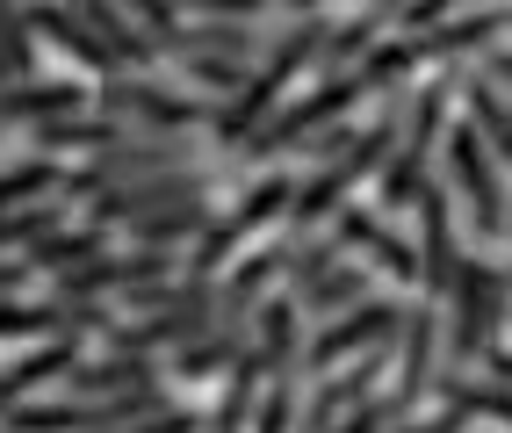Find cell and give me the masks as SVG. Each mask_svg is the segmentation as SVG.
I'll return each mask as SVG.
<instances>
[{
    "instance_id": "cell-1",
    "label": "cell",
    "mask_w": 512,
    "mask_h": 433,
    "mask_svg": "<svg viewBox=\"0 0 512 433\" xmlns=\"http://www.w3.org/2000/svg\"><path fill=\"white\" fill-rule=\"evenodd\" d=\"M325 29H332V15H296V22L282 29V37H275V44H267V51L253 58L246 87H238V94H224V102H217V123H210V138H217L224 152H231V145H246L253 130H260L267 116L282 109L289 80L318 65V51H325Z\"/></svg>"
},
{
    "instance_id": "cell-2",
    "label": "cell",
    "mask_w": 512,
    "mask_h": 433,
    "mask_svg": "<svg viewBox=\"0 0 512 433\" xmlns=\"http://www.w3.org/2000/svg\"><path fill=\"white\" fill-rule=\"evenodd\" d=\"M440 311H448L440 318V369H476V361H491L498 332L512 318V275L484 253H462L455 289H448Z\"/></svg>"
},
{
    "instance_id": "cell-3",
    "label": "cell",
    "mask_w": 512,
    "mask_h": 433,
    "mask_svg": "<svg viewBox=\"0 0 512 433\" xmlns=\"http://www.w3.org/2000/svg\"><path fill=\"white\" fill-rule=\"evenodd\" d=\"M440 181L455 188V210L469 224V239H505V166H498V152L484 138H476L469 116L440 138Z\"/></svg>"
},
{
    "instance_id": "cell-4",
    "label": "cell",
    "mask_w": 512,
    "mask_h": 433,
    "mask_svg": "<svg viewBox=\"0 0 512 433\" xmlns=\"http://www.w3.org/2000/svg\"><path fill=\"white\" fill-rule=\"evenodd\" d=\"M94 109H101V116H123L130 130H210V123H217V102H210V94L159 87L152 73L94 80Z\"/></svg>"
},
{
    "instance_id": "cell-5",
    "label": "cell",
    "mask_w": 512,
    "mask_h": 433,
    "mask_svg": "<svg viewBox=\"0 0 512 433\" xmlns=\"http://www.w3.org/2000/svg\"><path fill=\"white\" fill-rule=\"evenodd\" d=\"M368 102V87H361V73H332V80H318L311 94H296V102H282L275 116H267L260 130L238 152H253V159H289L311 130H325V123H347L354 109Z\"/></svg>"
},
{
    "instance_id": "cell-6",
    "label": "cell",
    "mask_w": 512,
    "mask_h": 433,
    "mask_svg": "<svg viewBox=\"0 0 512 433\" xmlns=\"http://www.w3.org/2000/svg\"><path fill=\"white\" fill-rule=\"evenodd\" d=\"M404 311L412 304H397V296H361L354 311L318 318V332H303V376H325L339 361H361L368 347H390L404 332Z\"/></svg>"
},
{
    "instance_id": "cell-7",
    "label": "cell",
    "mask_w": 512,
    "mask_h": 433,
    "mask_svg": "<svg viewBox=\"0 0 512 433\" xmlns=\"http://www.w3.org/2000/svg\"><path fill=\"white\" fill-rule=\"evenodd\" d=\"M159 166H188V130H138L109 152H87L80 166H65V203H94L101 188H116L130 174H159Z\"/></svg>"
},
{
    "instance_id": "cell-8",
    "label": "cell",
    "mask_w": 512,
    "mask_h": 433,
    "mask_svg": "<svg viewBox=\"0 0 512 433\" xmlns=\"http://www.w3.org/2000/svg\"><path fill=\"white\" fill-rule=\"evenodd\" d=\"M210 188H217V174H202V166H159V174H130V181H116V188H101L94 203H87V217L109 224V231H123V224H138V217H152V210L210 203Z\"/></svg>"
},
{
    "instance_id": "cell-9",
    "label": "cell",
    "mask_w": 512,
    "mask_h": 433,
    "mask_svg": "<svg viewBox=\"0 0 512 433\" xmlns=\"http://www.w3.org/2000/svg\"><path fill=\"white\" fill-rule=\"evenodd\" d=\"M419 296L426 304H448V289H455V268H462V217H455V188L448 181H426V195H419Z\"/></svg>"
},
{
    "instance_id": "cell-10",
    "label": "cell",
    "mask_w": 512,
    "mask_h": 433,
    "mask_svg": "<svg viewBox=\"0 0 512 433\" xmlns=\"http://www.w3.org/2000/svg\"><path fill=\"white\" fill-rule=\"evenodd\" d=\"M390 397H397V405L404 412H419L426 405V390L440 383V304H426V296H419V304L412 311H404V332H397V361H390Z\"/></svg>"
},
{
    "instance_id": "cell-11",
    "label": "cell",
    "mask_w": 512,
    "mask_h": 433,
    "mask_svg": "<svg viewBox=\"0 0 512 433\" xmlns=\"http://www.w3.org/2000/svg\"><path fill=\"white\" fill-rule=\"evenodd\" d=\"M332 231H339V246H347V253L368 260V268H383V275H397V282H412V289H419V246L404 239V231H390L383 210L347 203V210L332 217Z\"/></svg>"
},
{
    "instance_id": "cell-12",
    "label": "cell",
    "mask_w": 512,
    "mask_h": 433,
    "mask_svg": "<svg viewBox=\"0 0 512 433\" xmlns=\"http://www.w3.org/2000/svg\"><path fill=\"white\" fill-rule=\"evenodd\" d=\"M29 29H37V44H58L87 80H116V73H123V58L101 44L94 29H87L73 8H65V0H29Z\"/></svg>"
},
{
    "instance_id": "cell-13",
    "label": "cell",
    "mask_w": 512,
    "mask_h": 433,
    "mask_svg": "<svg viewBox=\"0 0 512 433\" xmlns=\"http://www.w3.org/2000/svg\"><path fill=\"white\" fill-rule=\"evenodd\" d=\"M246 361L267 376H303V311H296V296H267L260 318H253V347Z\"/></svg>"
},
{
    "instance_id": "cell-14",
    "label": "cell",
    "mask_w": 512,
    "mask_h": 433,
    "mask_svg": "<svg viewBox=\"0 0 512 433\" xmlns=\"http://www.w3.org/2000/svg\"><path fill=\"white\" fill-rule=\"evenodd\" d=\"M166 383V354H116V347H94L65 369V390L73 397H116V390H145Z\"/></svg>"
},
{
    "instance_id": "cell-15",
    "label": "cell",
    "mask_w": 512,
    "mask_h": 433,
    "mask_svg": "<svg viewBox=\"0 0 512 433\" xmlns=\"http://www.w3.org/2000/svg\"><path fill=\"white\" fill-rule=\"evenodd\" d=\"M397 29V0H368V8H354V15H339L332 29H325V51H318V65L311 73L318 80H332V73H354V65L375 51Z\"/></svg>"
},
{
    "instance_id": "cell-16",
    "label": "cell",
    "mask_w": 512,
    "mask_h": 433,
    "mask_svg": "<svg viewBox=\"0 0 512 433\" xmlns=\"http://www.w3.org/2000/svg\"><path fill=\"white\" fill-rule=\"evenodd\" d=\"M498 37H512V8H469V15H455V22H440V29H419V65L426 58H476V51H491Z\"/></svg>"
},
{
    "instance_id": "cell-17",
    "label": "cell",
    "mask_w": 512,
    "mask_h": 433,
    "mask_svg": "<svg viewBox=\"0 0 512 433\" xmlns=\"http://www.w3.org/2000/svg\"><path fill=\"white\" fill-rule=\"evenodd\" d=\"M73 109H94V87L87 80H15L0 87V123H51V116H73Z\"/></svg>"
},
{
    "instance_id": "cell-18",
    "label": "cell",
    "mask_w": 512,
    "mask_h": 433,
    "mask_svg": "<svg viewBox=\"0 0 512 433\" xmlns=\"http://www.w3.org/2000/svg\"><path fill=\"white\" fill-rule=\"evenodd\" d=\"M123 138H138V130L123 116H101V109H73V116L37 123V152H51V159H87V152H109Z\"/></svg>"
},
{
    "instance_id": "cell-19",
    "label": "cell",
    "mask_w": 512,
    "mask_h": 433,
    "mask_svg": "<svg viewBox=\"0 0 512 433\" xmlns=\"http://www.w3.org/2000/svg\"><path fill=\"white\" fill-rule=\"evenodd\" d=\"M246 347H253V332H224V325H210L202 340H188V347H174L166 354V383H217V376H231L238 361H246Z\"/></svg>"
},
{
    "instance_id": "cell-20",
    "label": "cell",
    "mask_w": 512,
    "mask_h": 433,
    "mask_svg": "<svg viewBox=\"0 0 512 433\" xmlns=\"http://www.w3.org/2000/svg\"><path fill=\"white\" fill-rule=\"evenodd\" d=\"M109 246H116V231H109V224H94V217H80V224L44 231V239L29 246V268H37L44 282H58V275L87 268V260H94V253H109Z\"/></svg>"
},
{
    "instance_id": "cell-21",
    "label": "cell",
    "mask_w": 512,
    "mask_h": 433,
    "mask_svg": "<svg viewBox=\"0 0 512 433\" xmlns=\"http://www.w3.org/2000/svg\"><path fill=\"white\" fill-rule=\"evenodd\" d=\"M289 296H296L303 318H339V311H354L361 296H375V275H368L361 253H347V260H332L318 282H303V289H289Z\"/></svg>"
},
{
    "instance_id": "cell-22",
    "label": "cell",
    "mask_w": 512,
    "mask_h": 433,
    "mask_svg": "<svg viewBox=\"0 0 512 433\" xmlns=\"http://www.w3.org/2000/svg\"><path fill=\"white\" fill-rule=\"evenodd\" d=\"M455 87H462V73H440V80H426V87L412 94L404 130H397V145L412 152V159H433V152H440V138H448V102H455Z\"/></svg>"
},
{
    "instance_id": "cell-23",
    "label": "cell",
    "mask_w": 512,
    "mask_h": 433,
    "mask_svg": "<svg viewBox=\"0 0 512 433\" xmlns=\"http://www.w3.org/2000/svg\"><path fill=\"white\" fill-rule=\"evenodd\" d=\"M253 44H260L253 22H210V15L188 22V15H181V29H174L159 51H166V58H260Z\"/></svg>"
},
{
    "instance_id": "cell-24",
    "label": "cell",
    "mask_w": 512,
    "mask_h": 433,
    "mask_svg": "<svg viewBox=\"0 0 512 433\" xmlns=\"http://www.w3.org/2000/svg\"><path fill=\"white\" fill-rule=\"evenodd\" d=\"M462 109L476 123V138L498 152V166H512V94L484 73H462Z\"/></svg>"
},
{
    "instance_id": "cell-25",
    "label": "cell",
    "mask_w": 512,
    "mask_h": 433,
    "mask_svg": "<svg viewBox=\"0 0 512 433\" xmlns=\"http://www.w3.org/2000/svg\"><path fill=\"white\" fill-rule=\"evenodd\" d=\"M253 405H260V369L238 361L231 376H217V397L202 405V433H253Z\"/></svg>"
},
{
    "instance_id": "cell-26",
    "label": "cell",
    "mask_w": 512,
    "mask_h": 433,
    "mask_svg": "<svg viewBox=\"0 0 512 433\" xmlns=\"http://www.w3.org/2000/svg\"><path fill=\"white\" fill-rule=\"evenodd\" d=\"M448 405H462L469 419H491V426H512V383H498V376H469V369H440V383H433Z\"/></svg>"
},
{
    "instance_id": "cell-27",
    "label": "cell",
    "mask_w": 512,
    "mask_h": 433,
    "mask_svg": "<svg viewBox=\"0 0 512 433\" xmlns=\"http://www.w3.org/2000/svg\"><path fill=\"white\" fill-rule=\"evenodd\" d=\"M210 203H181V210H152V217H138V224H123V239L130 246H195L202 239V231H210Z\"/></svg>"
},
{
    "instance_id": "cell-28",
    "label": "cell",
    "mask_w": 512,
    "mask_h": 433,
    "mask_svg": "<svg viewBox=\"0 0 512 433\" xmlns=\"http://www.w3.org/2000/svg\"><path fill=\"white\" fill-rule=\"evenodd\" d=\"M65 188V166L51 152H29L22 166H0V210H29V203H51Z\"/></svg>"
},
{
    "instance_id": "cell-29",
    "label": "cell",
    "mask_w": 512,
    "mask_h": 433,
    "mask_svg": "<svg viewBox=\"0 0 512 433\" xmlns=\"http://www.w3.org/2000/svg\"><path fill=\"white\" fill-rule=\"evenodd\" d=\"M296 181L303 174H289V166H282V174H260L246 195H238V203H231V217H238V231H246V239H253V231H267V224H282L289 217V203H296Z\"/></svg>"
},
{
    "instance_id": "cell-30",
    "label": "cell",
    "mask_w": 512,
    "mask_h": 433,
    "mask_svg": "<svg viewBox=\"0 0 512 433\" xmlns=\"http://www.w3.org/2000/svg\"><path fill=\"white\" fill-rule=\"evenodd\" d=\"M426 181H433V159H412L404 145H390V159L375 166V195H383V210H419Z\"/></svg>"
},
{
    "instance_id": "cell-31",
    "label": "cell",
    "mask_w": 512,
    "mask_h": 433,
    "mask_svg": "<svg viewBox=\"0 0 512 433\" xmlns=\"http://www.w3.org/2000/svg\"><path fill=\"white\" fill-rule=\"evenodd\" d=\"M354 73H361V87H368V94H390V87H404V80L419 73V44L404 37V29H390V37L375 44V51L354 65Z\"/></svg>"
},
{
    "instance_id": "cell-32",
    "label": "cell",
    "mask_w": 512,
    "mask_h": 433,
    "mask_svg": "<svg viewBox=\"0 0 512 433\" xmlns=\"http://www.w3.org/2000/svg\"><path fill=\"white\" fill-rule=\"evenodd\" d=\"M8 340H58V296H0V347Z\"/></svg>"
},
{
    "instance_id": "cell-33",
    "label": "cell",
    "mask_w": 512,
    "mask_h": 433,
    "mask_svg": "<svg viewBox=\"0 0 512 433\" xmlns=\"http://www.w3.org/2000/svg\"><path fill=\"white\" fill-rule=\"evenodd\" d=\"M65 224V195H51V203H29V210H0V260L8 253H29L44 239V231Z\"/></svg>"
},
{
    "instance_id": "cell-34",
    "label": "cell",
    "mask_w": 512,
    "mask_h": 433,
    "mask_svg": "<svg viewBox=\"0 0 512 433\" xmlns=\"http://www.w3.org/2000/svg\"><path fill=\"white\" fill-rule=\"evenodd\" d=\"M296 412H303V376H267L253 405V433H296Z\"/></svg>"
},
{
    "instance_id": "cell-35",
    "label": "cell",
    "mask_w": 512,
    "mask_h": 433,
    "mask_svg": "<svg viewBox=\"0 0 512 433\" xmlns=\"http://www.w3.org/2000/svg\"><path fill=\"white\" fill-rule=\"evenodd\" d=\"M174 65H181L188 94H238L253 73V58H174Z\"/></svg>"
},
{
    "instance_id": "cell-36",
    "label": "cell",
    "mask_w": 512,
    "mask_h": 433,
    "mask_svg": "<svg viewBox=\"0 0 512 433\" xmlns=\"http://www.w3.org/2000/svg\"><path fill=\"white\" fill-rule=\"evenodd\" d=\"M469 8H476V0H397V29L419 37V29H440V22H455Z\"/></svg>"
},
{
    "instance_id": "cell-37",
    "label": "cell",
    "mask_w": 512,
    "mask_h": 433,
    "mask_svg": "<svg viewBox=\"0 0 512 433\" xmlns=\"http://www.w3.org/2000/svg\"><path fill=\"white\" fill-rule=\"evenodd\" d=\"M390 419H404V405H397V397H390V383H383V390H375V397H361V405H354L347 419H339L332 433H383Z\"/></svg>"
},
{
    "instance_id": "cell-38",
    "label": "cell",
    "mask_w": 512,
    "mask_h": 433,
    "mask_svg": "<svg viewBox=\"0 0 512 433\" xmlns=\"http://www.w3.org/2000/svg\"><path fill=\"white\" fill-rule=\"evenodd\" d=\"M383 433H469V412L440 397V412H426V419H419V412H404V419H390Z\"/></svg>"
},
{
    "instance_id": "cell-39",
    "label": "cell",
    "mask_w": 512,
    "mask_h": 433,
    "mask_svg": "<svg viewBox=\"0 0 512 433\" xmlns=\"http://www.w3.org/2000/svg\"><path fill=\"white\" fill-rule=\"evenodd\" d=\"M181 15H210V22H260L275 0H174Z\"/></svg>"
},
{
    "instance_id": "cell-40",
    "label": "cell",
    "mask_w": 512,
    "mask_h": 433,
    "mask_svg": "<svg viewBox=\"0 0 512 433\" xmlns=\"http://www.w3.org/2000/svg\"><path fill=\"white\" fill-rule=\"evenodd\" d=\"M354 130H361L354 116H347V123H325V130H311V138H303L296 152H303V159H318V166H325V159H339V152H347V145H354Z\"/></svg>"
},
{
    "instance_id": "cell-41",
    "label": "cell",
    "mask_w": 512,
    "mask_h": 433,
    "mask_svg": "<svg viewBox=\"0 0 512 433\" xmlns=\"http://www.w3.org/2000/svg\"><path fill=\"white\" fill-rule=\"evenodd\" d=\"M116 433H202V405H166L138 426H116Z\"/></svg>"
},
{
    "instance_id": "cell-42",
    "label": "cell",
    "mask_w": 512,
    "mask_h": 433,
    "mask_svg": "<svg viewBox=\"0 0 512 433\" xmlns=\"http://www.w3.org/2000/svg\"><path fill=\"white\" fill-rule=\"evenodd\" d=\"M476 73H484V80H498V87L512 94V37H498L491 51H476Z\"/></svg>"
},
{
    "instance_id": "cell-43",
    "label": "cell",
    "mask_w": 512,
    "mask_h": 433,
    "mask_svg": "<svg viewBox=\"0 0 512 433\" xmlns=\"http://www.w3.org/2000/svg\"><path fill=\"white\" fill-rule=\"evenodd\" d=\"M29 282H37L29 253H8V260H0V296H15V289H29Z\"/></svg>"
},
{
    "instance_id": "cell-44",
    "label": "cell",
    "mask_w": 512,
    "mask_h": 433,
    "mask_svg": "<svg viewBox=\"0 0 512 433\" xmlns=\"http://www.w3.org/2000/svg\"><path fill=\"white\" fill-rule=\"evenodd\" d=\"M484 369H491L498 383H512V347H491V361H484Z\"/></svg>"
},
{
    "instance_id": "cell-45",
    "label": "cell",
    "mask_w": 512,
    "mask_h": 433,
    "mask_svg": "<svg viewBox=\"0 0 512 433\" xmlns=\"http://www.w3.org/2000/svg\"><path fill=\"white\" fill-rule=\"evenodd\" d=\"M0 87H15V65H8V51H0Z\"/></svg>"
},
{
    "instance_id": "cell-46",
    "label": "cell",
    "mask_w": 512,
    "mask_h": 433,
    "mask_svg": "<svg viewBox=\"0 0 512 433\" xmlns=\"http://www.w3.org/2000/svg\"><path fill=\"white\" fill-rule=\"evenodd\" d=\"M505 239H512V210H505Z\"/></svg>"
},
{
    "instance_id": "cell-47",
    "label": "cell",
    "mask_w": 512,
    "mask_h": 433,
    "mask_svg": "<svg viewBox=\"0 0 512 433\" xmlns=\"http://www.w3.org/2000/svg\"><path fill=\"white\" fill-rule=\"evenodd\" d=\"M505 275H512V268H505Z\"/></svg>"
}]
</instances>
